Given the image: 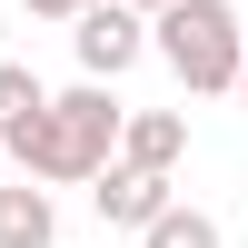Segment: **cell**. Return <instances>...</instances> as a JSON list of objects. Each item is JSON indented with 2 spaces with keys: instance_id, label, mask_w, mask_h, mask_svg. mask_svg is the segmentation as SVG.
<instances>
[{
  "instance_id": "11",
  "label": "cell",
  "mask_w": 248,
  "mask_h": 248,
  "mask_svg": "<svg viewBox=\"0 0 248 248\" xmlns=\"http://www.w3.org/2000/svg\"><path fill=\"white\" fill-rule=\"evenodd\" d=\"M238 99H248V60H238Z\"/></svg>"
},
{
  "instance_id": "10",
  "label": "cell",
  "mask_w": 248,
  "mask_h": 248,
  "mask_svg": "<svg viewBox=\"0 0 248 248\" xmlns=\"http://www.w3.org/2000/svg\"><path fill=\"white\" fill-rule=\"evenodd\" d=\"M119 10H139V20H159V10H169V0H119Z\"/></svg>"
},
{
  "instance_id": "5",
  "label": "cell",
  "mask_w": 248,
  "mask_h": 248,
  "mask_svg": "<svg viewBox=\"0 0 248 248\" xmlns=\"http://www.w3.org/2000/svg\"><path fill=\"white\" fill-rule=\"evenodd\" d=\"M169 199H179V179H149V169H119V159H109V169L90 179V209H99V229H149V218L169 209Z\"/></svg>"
},
{
  "instance_id": "2",
  "label": "cell",
  "mask_w": 248,
  "mask_h": 248,
  "mask_svg": "<svg viewBox=\"0 0 248 248\" xmlns=\"http://www.w3.org/2000/svg\"><path fill=\"white\" fill-rule=\"evenodd\" d=\"M149 50L169 60V79H179L189 99H218V90H238L248 30H238L229 0H169V10L149 20Z\"/></svg>"
},
{
  "instance_id": "4",
  "label": "cell",
  "mask_w": 248,
  "mask_h": 248,
  "mask_svg": "<svg viewBox=\"0 0 248 248\" xmlns=\"http://www.w3.org/2000/svg\"><path fill=\"white\" fill-rule=\"evenodd\" d=\"M119 169H149V179H179V159H189V119L179 109H119Z\"/></svg>"
},
{
  "instance_id": "6",
  "label": "cell",
  "mask_w": 248,
  "mask_h": 248,
  "mask_svg": "<svg viewBox=\"0 0 248 248\" xmlns=\"http://www.w3.org/2000/svg\"><path fill=\"white\" fill-rule=\"evenodd\" d=\"M60 238V199L40 179H0V248H50Z\"/></svg>"
},
{
  "instance_id": "12",
  "label": "cell",
  "mask_w": 248,
  "mask_h": 248,
  "mask_svg": "<svg viewBox=\"0 0 248 248\" xmlns=\"http://www.w3.org/2000/svg\"><path fill=\"white\" fill-rule=\"evenodd\" d=\"M0 179H10V159H0Z\"/></svg>"
},
{
  "instance_id": "7",
  "label": "cell",
  "mask_w": 248,
  "mask_h": 248,
  "mask_svg": "<svg viewBox=\"0 0 248 248\" xmlns=\"http://www.w3.org/2000/svg\"><path fill=\"white\" fill-rule=\"evenodd\" d=\"M40 99H50V90H40V70H30V60H0V149H10V139L40 119Z\"/></svg>"
},
{
  "instance_id": "9",
  "label": "cell",
  "mask_w": 248,
  "mask_h": 248,
  "mask_svg": "<svg viewBox=\"0 0 248 248\" xmlns=\"http://www.w3.org/2000/svg\"><path fill=\"white\" fill-rule=\"evenodd\" d=\"M20 10H30V20H79L90 0H20Z\"/></svg>"
},
{
  "instance_id": "8",
  "label": "cell",
  "mask_w": 248,
  "mask_h": 248,
  "mask_svg": "<svg viewBox=\"0 0 248 248\" xmlns=\"http://www.w3.org/2000/svg\"><path fill=\"white\" fill-rule=\"evenodd\" d=\"M139 248H218V218H209V209H179V199H169V209L139 229Z\"/></svg>"
},
{
  "instance_id": "1",
  "label": "cell",
  "mask_w": 248,
  "mask_h": 248,
  "mask_svg": "<svg viewBox=\"0 0 248 248\" xmlns=\"http://www.w3.org/2000/svg\"><path fill=\"white\" fill-rule=\"evenodd\" d=\"M109 149H119V99L99 90V79H79V90H50V99H40V119L0 159H20V179H40V189H79V179L109 169Z\"/></svg>"
},
{
  "instance_id": "3",
  "label": "cell",
  "mask_w": 248,
  "mask_h": 248,
  "mask_svg": "<svg viewBox=\"0 0 248 248\" xmlns=\"http://www.w3.org/2000/svg\"><path fill=\"white\" fill-rule=\"evenodd\" d=\"M70 50H79V79H99V90H109L119 70H139V60H149V20L119 10V0H90V10L70 20Z\"/></svg>"
}]
</instances>
